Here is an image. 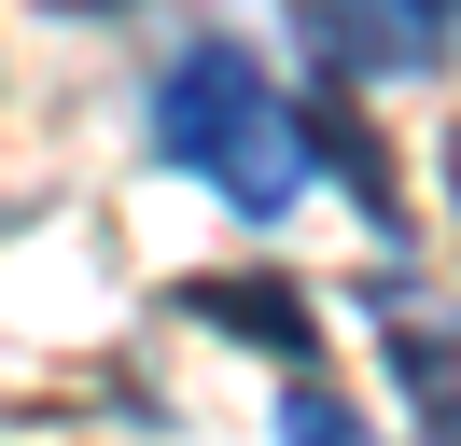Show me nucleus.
Here are the masks:
<instances>
[{
  "instance_id": "1",
  "label": "nucleus",
  "mask_w": 461,
  "mask_h": 446,
  "mask_svg": "<svg viewBox=\"0 0 461 446\" xmlns=\"http://www.w3.org/2000/svg\"><path fill=\"white\" fill-rule=\"evenodd\" d=\"M154 154L182 167V182H210L224 210L280 223L294 195L321 182V126L294 84H266L252 42H182L168 70H154Z\"/></svg>"
},
{
  "instance_id": "2",
  "label": "nucleus",
  "mask_w": 461,
  "mask_h": 446,
  "mask_svg": "<svg viewBox=\"0 0 461 446\" xmlns=\"http://www.w3.org/2000/svg\"><path fill=\"white\" fill-rule=\"evenodd\" d=\"M321 84H420L461 56V0H280Z\"/></svg>"
},
{
  "instance_id": "3",
  "label": "nucleus",
  "mask_w": 461,
  "mask_h": 446,
  "mask_svg": "<svg viewBox=\"0 0 461 446\" xmlns=\"http://www.w3.org/2000/svg\"><path fill=\"white\" fill-rule=\"evenodd\" d=\"M182 321H224L238 349L294 362V377L321 362V307L294 293V279H266V265H224V279H182Z\"/></svg>"
},
{
  "instance_id": "4",
  "label": "nucleus",
  "mask_w": 461,
  "mask_h": 446,
  "mask_svg": "<svg viewBox=\"0 0 461 446\" xmlns=\"http://www.w3.org/2000/svg\"><path fill=\"white\" fill-rule=\"evenodd\" d=\"M280 446H364V418H349L321 377H294V405H280Z\"/></svg>"
},
{
  "instance_id": "5",
  "label": "nucleus",
  "mask_w": 461,
  "mask_h": 446,
  "mask_svg": "<svg viewBox=\"0 0 461 446\" xmlns=\"http://www.w3.org/2000/svg\"><path fill=\"white\" fill-rule=\"evenodd\" d=\"M420 418H433V446H461V390H433V405H420Z\"/></svg>"
},
{
  "instance_id": "6",
  "label": "nucleus",
  "mask_w": 461,
  "mask_h": 446,
  "mask_svg": "<svg viewBox=\"0 0 461 446\" xmlns=\"http://www.w3.org/2000/svg\"><path fill=\"white\" fill-rule=\"evenodd\" d=\"M57 14H140V0H57Z\"/></svg>"
},
{
  "instance_id": "7",
  "label": "nucleus",
  "mask_w": 461,
  "mask_h": 446,
  "mask_svg": "<svg viewBox=\"0 0 461 446\" xmlns=\"http://www.w3.org/2000/svg\"><path fill=\"white\" fill-rule=\"evenodd\" d=\"M447 182H461V139H447Z\"/></svg>"
}]
</instances>
